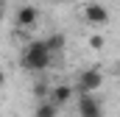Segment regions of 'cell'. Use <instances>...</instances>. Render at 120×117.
Here are the masks:
<instances>
[{"instance_id":"6da1fadb","label":"cell","mask_w":120,"mask_h":117,"mask_svg":"<svg viewBox=\"0 0 120 117\" xmlns=\"http://www.w3.org/2000/svg\"><path fill=\"white\" fill-rule=\"evenodd\" d=\"M53 56H56V53L50 50L48 39H31L28 45L22 48V53H20V64H22L28 73H45V70L50 67Z\"/></svg>"},{"instance_id":"7a4b0ae2","label":"cell","mask_w":120,"mask_h":117,"mask_svg":"<svg viewBox=\"0 0 120 117\" xmlns=\"http://www.w3.org/2000/svg\"><path fill=\"white\" fill-rule=\"evenodd\" d=\"M75 87H78L81 95H87V92H98V89L103 87V73L95 70V67H92V70H84V73L78 75V84H75Z\"/></svg>"},{"instance_id":"5b68a950","label":"cell","mask_w":120,"mask_h":117,"mask_svg":"<svg viewBox=\"0 0 120 117\" xmlns=\"http://www.w3.org/2000/svg\"><path fill=\"white\" fill-rule=\"evenodd\" d=\"M36 20H39L36 6H20V11H17V25L20 28H31Z\"/></svg>"},{"instance_id":"3957f363","label":"cell","mask_w":120,"mask_h":117,"mask_svg":"<svg viewBox=\"0 0 120 117\" xmlns=\"http://www.w3.org/2000/svg\"><path fill=\"white\" fill-rule=\"evenodd\" d=\"M78 117H103V106L92 92L78 98Z\"/></svg>"},{"instance_id":"30bf717a","label":"cell","mask_w":120,"mask_h":117,"mask_svg":"<svg viewBox=\"0 0 120 117\" xmlns=\"http://www.w3.org/2000/svg\"><path fill=\"white\" fill-rule=\"evenodd\" d=\"M34 92H36V98L48 95V84H36V87H34Z\"/></svg>"},{"instance_id":"277c9868","label":"cell","mask_w":120,"mask_h":117,"mask_svg":"<svg viewBox=\"0 0 120 117\" xmlns=\"http://www.w3.org/2000/svg\"><path fill=\"white\" fill-rule=\"evenodd\" d=\"M84 20L92 22V25H106V22L112 20V14H109V8H106L103 3H87V8H84Z\"/></svg>"},{"instance_id":"8992f818","label":"cell","mask_w":120,"mask_h":117,"mask_svg":"<svg viewBox=\"0 0 120 117\" xmlns=\"http://www.w3.org/2000/svg\"><path fill=\"white\" fill-rule=\"evenodd\" d=\"M50 100L59 103V106L70 103V100H73V87H70V84H59V87H53V89H50Z\"/></svg>"},{"instance_id":"ba28073f","label":"cell","mask_w":120,"mask_h":117,"mask_svg":"<svg viewBox=\"0 0 120 117\" xmlns=\"http://www.w3.org/2000/svg\"><path fill=\"white\" fill-rule=\"evenodd\" d=\"M45 39H48V45H50L53 53H61V50H64V36H61V33H50V36H45Z\"/></svg>"},{"instance_id":"52a82bcc","label":"cell","mask_w":120,"mask_h":117,"mask_svg":"<svg viewBox=\"0 0 120 117\" xmlns=\"http://www.w3.org/2000/svg\"><path fill=\"white\" fill-rule=\"evenodd\" d=\"M56 114H59V103H53L50 98H48V100H39L36 117H56Z\"/></svg>"},{"instance_id":"9c48e42d","label":"cell","mask_w":120,"mask_h":117,"mask_svg":"<svg viewBox=\"0 0 120 117\" xmlns=\"http://www.w3.org/2000/svg\"><path fill=\"white\" fill-rule=\"evenodd\" d=\"M103 45H106V39H103L101 33H92V36H90V48H92V50H101Z\"/></svg>"}]
</instances>
